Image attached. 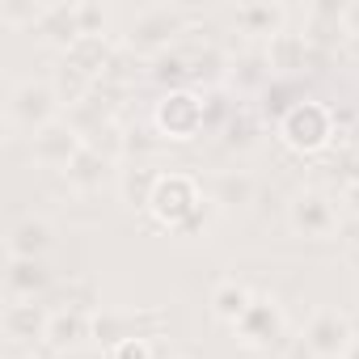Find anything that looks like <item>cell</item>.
<instances>
[{
    "label": "cell",
    "mask_w": 359,
    "mask_h": 359,
    "mask_svg": "<svg viewBox=\"0 0 359 359\" xmlns=\"http://www.w3.org/2000/svg\"><path fill=\"white\" fill-rule=\"evenodd\" d=\"M287 220L300 237H313V241H321L338 229V212H334L330 195H321V191H300L287 208Z\"/></svg>",
    "instance_id": "obj_9"
},
{
    "label": "cell",
    "mask_w": 359,
    "mask_h": 359,
    "mask_svg": "<svg viewBox=\"0 0 359 359\" xmlns=\"http://www.w3.org/2000/svg\"><path fill=\"white\" fill-rule=\"evenodd\" d=\"M114 161H106L102 152H93L89 144H85V152L64 169V177H68V187L72 191H81V195H89V191H97L102 187V177H106V169H110Z\"/></svg>",
    "instance_id": "obj_21"
},
{
    "label": "cell",
    "mask_w": 359,
    "mask_h": 359,
    "mask_svg": "<svg viewBox=\"0 0 359 359\" xmlns=\"http://www.w3.org/2000/svg\"><path fill=\"white\" fill-rule=\"evenodd\" d=\"M81 152H85V135H81L68 118H55V123H47L39 135H30V156H34V165H43V169H68Z\"/></svg>",
    "instance_id": "obj_6"
},
{
    "label": "cell",
    "mask_w": 359,
    "mask_h": 359,
    "mask_svg": "<svg viewBox=\"0 0 359 359\" xmlns=\"http://www.w3.org/2000/svg\"><path fill=\"white\" fill-rule=\"evenodd\" d=\"M342 30H346V34H359V5H346V13H342Z\"/></svg>",
    "instance_id": "obj_28"
},
{
    "label": "cell",
    "mask_w": 359,
    "mask_h": 359,
    "mask_svg": "<svg viewBox=\"0 0 359 359\" xmlns=\"http://www.w3.org/2000/svg\"><path fill=\"white\" fill-rule=\"evenodd\" d=\"M55 110H60V93L51 81H22L9 97V123L22 135H39L47 123L60 118Z\"/></svg>",
    "instance_id": "obj_2"
},
{
    "label": "cell",
    "mask_w": 359,
    "mask_h": 359,
    "mask_svg": "<svg viewBox=\"0 0 359 359\" xmlns=\"http://www.w3.org/2000/svg\"><path fill=\"white\" fill-rule=\"evenodd\" d=\"M156 131L169 140H195L203 131V102L191 89H169L156 106Z\"/></svg>",
    "instance_id": "obj_7"
},
{
    "label": "cell",
    "mask_w": 359,
    "mask_h": 359,
    "mask_svg": "<svg viewBox=\"0 0 359 359\" xmlns=\"http://www.w3.org/2000/svg\"><path fill=\"white\" fill-rule=\"evenodd\" d=\"M152 76H156V81H169V85H177V81L187 76V60H182V55H173V51H161V55H156V68H152Z\"/></svg>",
    "instance_id": "obj_26"
},
{
    "label": "cell",
    "mask_w": 359,
    "mask_h": 359,
    "mask_svg": "<svg viewBox=\"0 0 359 359\" xmlns=\"http://www.w3.org/2000/svg\"><path fill=\"white\" fill-rule=\"evenodd\" d=\"M47 321H51V313H47L39 300H9L5 313H0V330H5L9 342L47 338Z\"/></svg>",
    "instance_id": "obj_11"
},
{
    "label": "cell",
    "mask_w": 359,
    "mask_h": 359,
    "mask_svg": "<svg viewBox=\"0 0 359 359\" xmlns=\"http://www.w3.org/2000/svg\"><path fill=\"white\" fill-rule=\"evenodd\" d=\"M22 359H39V355H22Z\"/></svg>",
    "instance_id": "obj_34"
},
{
    "label": "cell",
    "mask_w": 359,
    "mask_h": 359,
    "mask_svg": "<svg viewBox=\"0 0 359 359\" xmlns=\"http://www.w3.org/2000/svg\"><path fill=\"white\" fill-rule=\"evenodd\" d=\"M351 330H355V338H359V309L351 313Z\"/></svg>",
    "instance_id": "obj_33"
},
{
    "label": "cell",
    "mask_w": 359,
    "mask_h": 359,
    "mask_svg": "<svg viewBox=\"0 0 359 359\" xmlns=\"http://www.w3.org/2000/svg\"><path fill=\"white\" fill-rule=\"evenodd\" d=\"M304 351L313 359H342V351L355 342V330H351V317L338 313V309H317L304 325Z\"/></svg>",
    "instance_id": "obj_5"
},
{
    "label": "cell",
    "mask_w": 359,
    "mask_h": 359,
    "mask_svg": "<svg viewBox=\"0 0 359 359\" xmlns=\"http://www.w3.org/2000/svg\"><path fill=\"white\" fill-rule=\"evenodd\" d=\"M279 135L296 152H321L334 140V114L321 102H296L279 118Z\"/></svg>",
    "instance_id": "obj_1"
},
{
    "label": "cell",
    "mask_w": 359,
    "mask_h": 359,
    "mask_svg": "<svg viewBox=\"0 0 359 359\" xmlns=\"http://www.w3.org/2000/svg\"><path fill=\"white\" fill-rule=\"evenodd\" d=\"M169 359H173V355H169Z\"/></svg>",
    "instance_id": "obj_35"
},
{
    "label": "cell",
    "mask_w": 359,
    "mask_h": 359,
    "mask_svg": "<svg viewBox=\"0 0 359 359\" xmlns=\"http://www.w3.org/2000/svg\"><path fill=\"white\" fill-rule=\"evenodd\" d=\"M177 30H182V9L152 5V9H140L135 22L127 26V47L131 51H161Z\"/></svg>",
    "instance_id": "obj_8"
},
{
    "label": "cell",
    "mask_w": 359,
    "mask_h": 359,
    "mask_svg": "<svg viewBox=\"0 0 359 359\" xmlns=\"http://www.w3.org/2000/svg\"><path fill=\"white\" fill-rule=\"evenodd\" d=\"M47 287H51V275H47L43 258H9V271H5L9 300H39Z\"/></svg>",
    "instance_id": "obj_12"
},
{
    "label": "cell",
    "mask_w": 359,
    "mask_h": 359,
    "mask_svg": "<svg viewBox=\"0 0 359 359\" xmlns=\"http://www.w3.org/2000/svg\"><path fill=\"white\" fill-rule=\"evenodd\" d=\"M110 359H152V346H148V338H127V342L110 346Z\"/></svg>",
    "instance_id": "obj_27"
},
{
    "label": "cell",
    "mask_w": 359,
    "mask_h": 359,
    "mask_svg": "<svg viewBox=\"0 0 359 359\" xmlns=\"http://www.w3.org/2000/svg\"><path fill=\"white\" fill-rule=\"evenodd\" d=\"M165 325V313H97L93 317V338L110 351L127 338H152V330Z\"/></svg>",
    "instance_id": "obj_10"
},
{
    "label": "cell",
    "mask_w": 359,
    "mask_h": 359,
    "mask_svg": "<svg viewBox=\"0 0 359 359\" xmlns=\"http://www.w3.org/2000/svg\"><path fill=\"white\" fill-rule=\"evenodd\" d=\"M254 177L241 173V169H229V173H216V182H212V203L224 208V212H241L254 203Z\"/></svg>",
    "instance_id": "obj_18"
},
{
    "label": "cell",
    "mask_w": 359,
    "mask_h": 359,
    "mask_svg": "<svg viewBox=\"0 0 359 359\" xmlns=\"http://www.w3.org/2000/svg\"><path fill=\"white\" fill-rule=\"evenodd\" d=\"M304 55H309V39L304 34H275L271 47H266V68L271 72H292V68H304Z\"/></svg>",
    "instance_id": "obj_22"
},
{
    "label": "cell",
    "mask_w": 359,
    "mask_h": 359,
    "mask_svg": "<svg viewBox=\"0 0 359 359\" xmlns=\"http://www.w3.org/2000/svg\"><path fill=\"white\" fill-rule=\"evenodd\" d=\"M51 250V224L39 216H26L9 233V258H43Z\"/></svg>",
    "instance_id": "obj_17"
},
{
    "label": "cell",
    "mask_w": 359,
    "mask_h": 359,
    "mask_svg": "<svg viewBox=\"0 0 359 359\" xmlns=\"http://www.w3.org/2000/svg\"><path fill=\"white\" fill-rule=\"evenodd\" d=\"M346 203H351V212L359 216V187H346Z\"/></svg>",
    "instance_id": "obj_31"
},
{
    "label": "cell",
    "mask_w": 359,
    "mask_h": 359,
    "mask_svg": "<svg viewBox=\"0 0 359 359\" xmlns=\"http://www.w3.org/2000/svg\"><path fill=\"white\" fill-rule=\"evenodd\" d=\"M346 173H351V182H346V187H359V152L346 156Z\"/></svg>",
    "instance_id": "obj_29"
},
{
    "label": "cell",
    "mask_w": 359,
    "mask_h": 359,
    "mask_svg": "<svg viewBox=\"0 0 359 359\" xmlns=\"http://www.w3.org/2000/svg\"><path fill=\"white\" fill-rule=\"evenodd\" d=\"M47 43H55V47H72L76 39H81V22H76V5H47V13L39 18V26H34Z\"/></svg>",
    "instance_id": "obj_20"
},
{
    "label": "cell",
    "mask_w": 359,
    "mask_h": 359,
    "mask_svg": "<svg viewBox=\"0 0 359 359\" xmlns=\"http://www.w3.org/2000/svg\"><path fill=\"white\" fill-rule=\"evenodd\" d=\"M64 60L72 64V68H81L85 76H102L106 68H110V39H102V34H81L68 51H64Z\"/></svg>",
    "instance_id": "obj_19"
},
{
    "label": "cell",
    "mask_w": 359,
    "mask_h": 359,
    "mask_svg": "<svg viewBox=\"0 0 359 359\" xmlns=\"http://www.w3.org/2000/svg\"><path fill=\"white\" fill-rule=\"evenodd\" d=\"M85 338H93V317L81 309H55L47 321V346L51 351H76Z\"/></svg>",
    "instance_id": "obj_13"
},
{
    "label": "cell",
    "mask_w": 359,
    "mask_h": 359,
    "mask_svg": "<svg viewBox=\"0 0 359 359\" xmlns=\"http://www.w3.org/2000/svg\"><path fill=\"white\" fill-rule=\"evenodd\" d=\"M199 208H203V195H199V187L191 182V177H187V173H165L148 212H152L169 233H177Z\"/></svg>",
    "instance_id": "obj_3"
},
{
    "label": "cell",
    "mask_w": 359,
    "mask_h": 359,
    "mask_svg": "<svg viewBox=\"0 0 359 359\" xmlns=\"http://www.w3.org/2000/svg\"><path fill=\"white\" fill-rule=\"evenodd\" d=\"M233 334H237V342H241L245 351H271V346H279L283 334H287V321H283L279 300H275V296H254V304H250L245 317L233 325Z\"/></svg>",
    "instance_id": "obj_4"
},
{
    "label": "cell",
    "mask_w": 359,
    "mask_h": 359,
    "mask_svg": "<svg viewBox=\"0 0 359 359\" xmlns=\"http://www.w3.org/2000/svg\"><path fill=\"white\" fill-rule=\"evenodd\" d=\"M342 359H359V338H355V342H351V346L342 351Z\"/></svg>",
    "instance_id": "obj_32"
},
{
    "label": "cell",
    "mask_w": 359,
    "mask_h": 359,
    "mask_svg": "<svg viewBox=\"0 0 359 359\" xmlns=\"http://www.w3.org/2000/svg\"><path fill=\"white\" fill-rule=\"evenodd\" d=\"M51 85H55V93H60V106H68V110H72V106H81V102L93 93V85H97V81H93V76H85L81 68H72V64L64 60V64L55 68Z\"/></svg>",
    "instance_id": "obj_23"
},
{
    "label": "cell",
    "mask_w": 359,
    "mask_h": 359,
    "mask_svg": "<svg viewBox=\"0 0 359 359\" xmlns=\"http://www.w3.org/2000/svg\"><path fill=\"white\" fill-rule=\"evenodd\" d=\"M212 317L216 321H224V325H237L241 317H245V309L254 304V292L241 283V279H220L216 287H212Z\"/></svg>",
    "instance_id": "obj_15"
},
{
    "label": "cell",
    "mask_w": 359,
    "mask_h": 359,
    "mask_svg": "<svg viewBox=\"0 0 359 359\" xmlns=\"http://www.w3.org/2000/svg\"><path fill=\"white\" fill-rule=\"evenodd\" d=\"M233 22H237L241 34L275 39V34H283L287 9H283V5H271V0H254V5H237V9H233Z\"/></svg>",
    "instance_id": "obj_14"
},
{
    "label": "cell",
    "mask_w": 359,
    "mask_h": 359,
    "mask_svg": "<svg viewBox=\"0 0 359 359\" xmlns=\"http://www.w3.org/2000/svg\"><path fill=\"white\" fill-rule=\"evenodd\" d=\"M76 22H81V34H102L106 39V9L93 5V0H81L76 5Z\"/></svg>",
    "instance_id": "obj_25"
},
{
    "label": "cell",
    "mask_w": 359,
    "mask_h": 359,
    "mask_svg": "<svg viewBox=\"0 0 359 359\" xmlns=\"http://www.w3.org/2000/svg\"><path fill=\"white\" fill-rule=\"evenodd\" d=\"M161 169L156 165H135V169H127L123 177H118V195H123V203L127 208H135V212H148L152 208V195H156V187H161Z\"/></svg>",
    "instance_id": "obj_16"
},
{
    "label": "cell",
    "mask_w": 359,
    "mask_h": 359,
    "mask_svg": "<svg viewBox=\"0 0 359 359\" xmlns=\"http://www.w3.org/2000/svg\"><path fill=\"white\" fill-rule=\"evenodd\" d=\"M47 13V5H34V0H0V18L9 26H39V18Z\"/></svg>",
    "instance_id": "obj_24"
},
{
    "label": "cell",
    "mask_w": 359,
    "mask_h": 359,
    "mask_svg": "<svg viewBox=\"0 0 359 359\" xmlns=\"http://www.w3.org/2000/svg\"><path fill=\"white\" fill-rule=\"evenodd\" d=\"M346 241L359 250V216H351V224H346Z\"/></svg>",
    "instance_id": "obj_30"
}]
</instances>
